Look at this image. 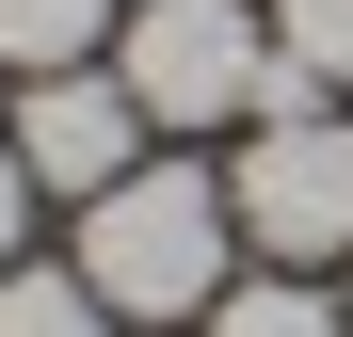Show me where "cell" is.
Here are the masks:
<instances>
[{"label":"cell","instance_id":"cell-7","mask_svg":"<svg viewBox=\"0 0 353 337\" xmlns=\"http://www.w3.org/2000/svg\"><path fill=\"white\" fill-rule=\"evenodd\" d=\"M209 337H353V321L305 289V273H257V289H225V305H209Z\"/></svg>","mask_w":353,"mask_h":337},{"label":"cell","instance_id":"cell-10","mask_svg":"<svg viewBox=\"0 0 353 337\" xmlns=\"http://www.w3.org/2000/svg\"><path fill=\"white\" fill-rule=\"evenodd\" d=\"M337 321H353V305H337Z\"/></svg>","mask_w":353,"mask_h":337},{"label":"cell","instance_id":"cell-3","mask_svg":"<svg viewBox=\"0 0 353 337\" xmlns=\"http://www.w3.org/2000/svg\"><path fill=\"white\" fill-rule=\"evenodd\" d=\"M112 81L145 96V129H225V112H257L273 32L241 17V0H129V48H112Z\"/></svg>","mask_w":353,"mask_h":337},{"label":"cell","instance_id":"cell-8","mask_svg":"<svg viewBox=\"0 0 353 337\" xmlns=\"http://www.w3.org/2000/svg\"><path fill=\"white\" fill-rule=\"evenodd\" d=\"M273 48H289L321 96H353V0H273Z\"/></svg>","mask_w":353,"mask_h":337},{"label":"cell","instance_id":"cell-9","mask_svg":"<svg viewBox=\"0 0 353 337\" xmlns=\"http://www.w3.org/2000/svg\"><path fill=\"white\" fill-rule=\"evenodd\" d=\"M17 241H32V161H17V129H0V273H17Z\"/></svg>","mask_w":353,"mask_h":337},{"label":"cell","instance_id":"cell-2","mask_svg":"<svg viewBox=\"0 0 353 337\" xmlns=\"http://www.w3.org/2000/svg\"><path fill=\"white\" fill-rule=\"evenodd\" d=\"M225 209H241V241L257 257H337L353 241V112L337 96H305V112H257L241 129V177H225Z\"/></svg>","mask_w":353,"mask_h":337},{"label":"cell","instance_id":"cell-6","mask_svg":"<svg viewBox=\"0 0 353 337\" xmlns=\"http://www.w3.org/2000/svg\"><path fill=\"white\" fill-rule=\"evenodd\" d=\"M0 337H112V305L81 289L65 257H17V273H0Z\"/></svg>","mask_w":353,"mask_h":337},{"label":"cell","instance_id":"cell-5","mask_svg":"<svg viewBox=\"0 0 353 337\" xmlns=\"http://www.w3.org/2000/svg\"><path fill=\"white\" fill-rule=\"evenodd\" d=\"M97 32H112V0H0V65H17V81L97 65Z\"/></svg>","mask_w":353,"mask_h":337},{"label":"cell","instance_id":"cell-1","mask_svg":"<svg viewBox=\"0 0 353 337\" xmlns=\"http://www.w3.org/2000/svg\"><path fill=\"white\" fill-rule=\"evenodd\" d=\"M225 257H241V209H225L209 161H129L112 193H81V257L65 273L112 321H193V305H225Z\"/></svg>","mask_w":353,"mask_h":337},{"label":"cell","instance_id":"cell-4","mask_svg":"<svg viewBox=\"0 0 353 337\" xmlns=\"http://www.w3.org/2000/svg\"><path fill=\"white\" fill-rule=\"evenodd\" d=\"M17 161H32V193H112L145 161V96L112 65H48V81H17Z\"/></svg>","mask_w":353,"mask_h":337}]
</instances>
